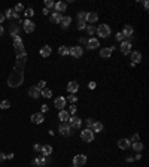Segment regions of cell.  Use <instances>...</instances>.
<instances>
[{
    "label": "cell",
    "instance_id": "obj_1",
    "mask_svg": "<svg viewBox=\"0 0 149 167\" xmlns=\"http://www.w3.org/2000/svg\"><path fill=\"white\" fill-rule=\"evenodd\" d=\"M14 48L16 52V61L15 66L12 69V73L7 78V85L11 88H18L24 81V70H25V63H27V52H25L24 43L21 40V37L16 34V31H14Z\"/></svg>",
    "mask_w": 149,
    "mask_h": 167
},
{
    "label": "cell",
    "instance_id": "obj_2",
    "mask_svg": "<svg viewBox=\"0 0 149 167\" xmlns=\"http://www.w3.org/2000/svg\"><path fill=\"white\" fill-rule=\"evenodd\" d=\"M95 33H97L100 37L106 39V37L110 36V27H109L107 24H100V25H99V29L95 30Z\"/></svg>",
    "mask_w": 149,
    "mask_h": 167
},
{
    "label": "cell",
    "instance_id": "obj_3",
    "mask_svg": "<svg viewBox=\"0 0 149 167\" xmlns=\"http://www.w3.org/2000/svg\"><path fill=\"white\" fill-rule=\"evenodd\" d=\"M81 139L84 140V142H86V143L93 142V140H94V131H93L91 128L82 130V131H81Z\"/></svg>",
    "mask_w": 149,
    "mask_h": 167
},
{
    "label": "cell",
    "instance_id": "obj_4",
    "mask_svg": "<svg viewBox=\"0 0 149 167\" xmlns=\"http://www.w3.org/2000/svg\"><path fill=\"white\" fill-rule=\"evenodd\" d=\"M67 121H69V125L73 127V128H81V125H82V119L79 117H75V115L69 117Z\"/></svg>",
    "mask_w": 149,
    "mask_h": 167
},
{
    "label": "cell",
    "instance_id": "obj_5",
    "mask_svg": "<svg viewBox=\"0 0 149 167\" xmlns=\"http://www.w3.org/2000/svg\"><path fill=\"white\" fill-rule=\"evenodd\" d=\"M85 163H86V155H84V154H78V155L73 157V166L81 167V166H84Z\"/></svg>",
    "mask_w": 149,
    "mask_h": 167
},
{
    "label": "cell",
    "instance_id": "obj_6",
    "mask_svg": "<svg viewBox=\"0 0 149 167\" xmlns=\"http://www.w3.org/2000/svg\"><path fill=\"white\" fill-rule=\"evenodd\" d=\"M69 54L72 55V57H75V58H79L84 54V49L81 46H72V48L69 49Z\"/></svg>",
    "mask_w": 149,
    "mask_h": 167
},
{
    "label": "cell",
    "instance_id": "obj_7",
    "mask_svg": "<svg viewBox=\"0 0 149 167\" xmlns=\"http://www.w3.org/2000/svg\"><path fill=\"white\" fill-rule=\"evenodd\" d=\"M22 29H24V31H25V33H33V31H34V29H36V25L33 24V21L25 20V21L22 22Z\"/></svg>",
    "mask_w": 149,
    "mask_h": 167
},
{
    "label": "cell",
    "instance_id": "obj_8",
    "mask_svg": "<svg viewBox=\"0 0 149 167\" xmlns=\"http://www.w3.org/2000/svg\"><path fill=\"white\" fill-rule=\"evenodd\" d=\"M121 52L124 55H128L131 54V43L128 40H124V42H121Z\"/></svg>",
    "mask_w": 149,
    "mask_h": 167
},
{
    "label": "cell",
    "instance_id": "obj_9",
    "mask_svg": "<svg viewBox=\"0 0 149 167\" xmlns=\"http://www.w3.org/2000/svg\"><path fill=\"white\" fill-rule=\"evenodd\" d=\"M66 97H63V95H60V97H57L55 100H54V104H55V108H58L60 110L63 109L64 106H66Z\"/></svg>",
    "mask_w": 149,
    "mask_h": 167
},
{
    "label": "cell",
    "instance_id": "obj_10",
    "mask_svg": "<svg viewBox=\"0 0 149 167\" xmlns=\"http://www.w3.org/2000/svg\"><path fill=\"white\" fill-rule=\"evenodd\" d=\"M97 20H99L97 12H86V21L90 22V25H93L94 22H97Z\"/></svg>",
    "mask_w": 149,
    "mask_h": 167
},
{
    "label": "cell",
    "instance_id": "obj_11",
    "mask_svg": "<svg viewBox=\"0 0 149 167\" xmlns=\"http://www.w3.org/2000/svg\"><path fill=\"white\" fill-rule=\"evenodd\" d=\"M78 90H79V84H78L76 81H70V82L67 84V91H69V93L75 94Z\"/></svg>",
    "mask_w": 149,
    "mask_h": 167
},
{
    "label": "cell",
    "instance_id": "obj_12",
    "mask_svg": "<svg viewBox=\"0 0 149 167\" xmlns=\"http://www.w3.org/2000/svg\"><path fill=\"white\" fill-rule=\"evenodd\" d=\"M43 119H45V117H43V113H33L31 115V121H33V124H42Z\"/></svg>",
    "mask_w": 149,
    "mask_h": 167
},
{
    "label": "cell",
    "instance_id": "obj_13",
    "mask_svg": "<svg viewBox=\"0 0 149 167\" xmlns=\"http://www.w3.org/2000/svg\"><path fill=\"white\" fill-rule=\"evenodd\" d=\"M131 146V140L128 139H119L118 140V148L119 149H128Z\"/></svg>",
    "mask_w": 149,
    "mask_h": 167
},
{
    "label": "cell",
    "instance_id": "obj_14",
    "mask_svg": "<svg viewBox=\"0 0 149 167\" xmlns=\"http://www.w3.org/2000/svg\"><path fill=\"white\" fill-rule=\"evenodd\" d=\"M54 9H55V12H66V9H67V5L64 3V2H57L55 5H54Z\"/></svg>",
    "mask_w": 149,
    "mask_h": 167
},
{
    "label": "cell",
    "instance_id": "obj_15",
    "mask_svg": "<svg viewBox=\"0 0 149 167\" xmlns=\"http://www.w3.org/2000/svg\"><path fill=\"white\" fill-rule=\"evenodd\" d=\"M140 61H142V54H140V52H137V51L131 52V63H133V64H137V63H140Z\"/></svg>",
    "mask_w": 149,
    "mask_h": 167
},
{
    "label": "cell",
    "instance_id": "obj_16",
    "mask_svg": "<svg viewBox=\"0 0 149 167\" xmlns=\"http://www.w3.org/2000/svg\"><path fill=\"white\" fill-rule=\"evenodd\" d=\"M86 46H88V49H95V48H99V46H100V42H99L97 39L91 37L88 42H86Z\"/></svg>",
    "mask_w": 149,
    "mask_h": 167
},
{
    "label": "cell",
    "instance_id": "obj_17",
    "mask_svg": "<svg viewBox=\"0 0 149 167\" xmlns=\"http://www.w3.org/2000/svg\"><path fill=\"white\" fill-rule=\"evenodd\" d=\"M70 128H72V127H70L69 124H61V125L58 127V131H60L63 136H67V134H70Z\"/></svg>",
    "mask_w": 149,
    "mask_h": 167
},
{
    "label": "cell",
    "instance_id": "obj_18",
    "mask_svg": "<svg viewBox=\"0 0 149 167\" xmlns=\"http://www.w3.org/2000/svg\"><path fill=\"white\" fill-rule=\"evenodd\" d=\"M29 95L33 99H37L40 97V90H37L36 87H31V88H29Z\"/></svg>",
    "mask_w": 149,
    "mask_h": 167
},
{
    "label": "cell",
    "instance_id": "obj_19",
    "mask_svg": "<svg viewBox=\"0 0 149 167\" xmlns=\"http://www.w3.org/2000/svg\"><path fill=\"white\" fill-rule=\"evenodd\" d=\"M61 18H63V16H61V14H58V12H54V14L51 15L49 21H51L52 24H58V22H61Z\"/></svg>",
    "mask_w": 149,
    "mask_h": 167
},
{
    "label": "cell",
    "instance_id": "obj_20",
    "mask_svg": "<svg viewBox=\"0 0 149 167\" xmlns=\"http://www.w3.org/2000/svg\"><path fill=\"white\" fill-rule=\"evenodd\" d=\"M133 31H134V30H133V27H131L130 24H125V25H124V30H122L121 33L127 37V36H131V34H133Z\"/></svg>",
    "mask_w": 149,
    "mask_h": 167
},
{
    "label": "cell",
    "instance_id": "obj_21",
    "mask_svg": "<svg viewBox=\"0 0 149 167\" xmlns=\"http://www.w3.org/2000/svg\"><path fill=\"white\" fill-rule=\"evenodd\" d=\"M69 117H70V113H69L67 110H64V109H61L60 113H58V119H61L63 122H66V121L69 119Z\"/></svg>",
    "mask_w": 149,
    "mask_h": 167
},
{
    "label": "cell",
    "instance_id": "obj_22",
    "mask_svg": "<svg viewBox=\"0 0 149 167\" xmlns=\"http://www.w3.org/2000/svg\"><path fill=\"white\" fill-rule=\"evenodd\" d=\"M40 55L42 57H49L51 55V46L49 45H45L40 48Z\"/></svg>",
    "mask_w": 149,
    "mask_h": 167
},
{
    "label": "cell",
    "instance_id": "obj_23",
    "mask_svg": "<svg viewBox=\"0 0 149 167\" xmlns=\"http://www.w3.org/2000/svg\"><path fill=\"white\" fill-rule=\"evenodd\" d=\"M103 124H101V122H99V121H95L94 122V125H93V131H94V133H101V131H103Z\"/></svg>",
    "mask_w": 149,
    "mask_h": 167
},
{
    "label": "cell",
    "instance_id": "obj_24",
    "mask_svg": "<svg viewBox=\"0 0 149 167\" xmlns=\"http://www.w3.org/2000/svg\"><path fill=\"white\" fill-rule=\"evenodd\" d=\"M18 16H20V15L16 14L14 9H7V11L5 12V18H15V20H16Z\"/></svg>",
    "mask_w": 149,
    "mask_h": 167
},
{
    "label": "cell",
    "instance_id": "obj_25",
    "mask_svg": "<svg viewBox=\"0 0 149 167\" xmlns=\"http://www.w3.org/2000/svg\"><path fill=\"white\" fill-rule=\"evenodd\" d=\"M131 146H133V149L136 152H142V149H143V143L140 142V140H137V142H133L131 143Z\"/></svg>",
    "mask_w": 149,
    "mask_h": 167
},
{
    "label": "cell",
    "instance_id": "obj_26",
    "mask_svg": "<svg viewBox=\"0 0 149 167\" xmlns=\"http://www.w3.org/2000/svg\"><path fill=\"white\" fill-rule=\"evenodd\" d=\"M100 55H101L103 58H109V57L112 55L110 48H101V49H100Z\"/></svg>",
    "mask_w": 149,
    "mask_h": 167
},
{
    "label": "cell",
    "instance_id": "obj_27",
    "mask_svg": "<svg viewBox=\"0 0 149 167\" xmlns=\"http://www.w3.org/2000/svg\"><path fill=\"white\" fill-rule=\"evenodd\" d=\"M40 152H42L43 155H51V154H52V146H51V145H45V146H42Z\"/></svg>",
    "mask_w": 149,
    "mask_h": 167
},
{
    "label": "cell",
    "instance_id": "obj_28",
    "mask_svg": "<svg viewBox=\"0 0 149 167\" xmlns=\"http://www.w3.org/2000/svg\"><path fill=\"white\" fill-rule=\"evenodd\" d=\"M34 166H37V167H42V166H45V155H42V157H37L36 160H34Z\"/></svg>",
    "mask_w": 149,
    "mask_h": 167
},
{
    "label": "cell",
    "instance_id": "obj_29",
    "mask_svg": "<svg viewBox=\"0 0 149 167\" xmlns=\"http://www.w3.org/2000/svg\"><path fill=\"white\" fill-rule=\"evenodd\" d=\"M70 22H72V18H70V16H63V18H61V25H63L64 29L69 27Z\"/></svg>",
    "mask_w": 149,
    "mask_h": 167
},
{
    "label": "cell",
    "instance_id": "obj_30",
    "mask_svg": "<svg viewBox=\"0 0 149 167\" xmlns=\"http://www.w3.org/2000/svg\"><path fill=\"white\" fill-rule=\"evenodd\" d=\"M40 97H45V99H51V97H52V91H51V90H48V88L42 90V91H40Z\"/></svg>",
    "mask_w": 149,
    "mask_h": 167
},
{
    "label": "cell",
    "instance_id": "obj_31",
    "mask_svg": "<svg viewBox=\"0 0 149 167\" xmlns=\"http://www.w3.org/2000/svg\"><path fill=\"white\" fill-rule=\"evenodd\" d=\"M69 49H70V48H67V46H60L58 54H60V55H69Z\"/></svg>",
    "mask_w": 149,
    "mask_h": 167
},
{
    "label": "cell",
    "instance_id": "obj_32",
    "mask_svg": "<svg viewBox=\"0 0 149 167\" xmlns=\"http://www.w3.org/2000/svg\"><path fill=\"white\" fill-rule=\"evenodd\" d=\"M78 20H79V21H84V22H86V12H84V11L78 12Z\"/></svg>",
    "mask_w": 149,
    "mask_h": 167
},
{
    "label": "cell",
    "instance_id": "obj_33",
    "mask_svg": "<svg viewBox=\"0 0 149 167\" xmlns=\"http://www.w3.org/2000/svg\"><path fill=\"white\" fill-rule=\"evenodd\" d=\"M85 29H86V33H88L90 36H93V34L95 33V27H94V25H90V24H88Z\"/></svg>",
    "mask_w": 149,
    "mask_h": 167
},
{
    "label": "cell",
    "instance_id": "obj_34",
    "mask_svg": "<svg viewBox=\"0 0 149 167\" xmlns=\"http://www.w3.org/2000/svg\"><path fill=\"white\" fill-rule=\"evenodd\" d=\"M0 108L2 109H9L11 108V102L9 100H3L2 103H0Z\"/></svg>",
    "mask_w": 149,
    "mask_h": 167
},
{
    "label": "cell",
    "instance_id": "obj_35",
    "mask_svg": "<svg viewBox=\"0 0 149 167\" xmlns=\"http://www.w3.org/2000/svg\"><path fill=\"white\" fill-rule=\"evenodd\" d=\"M54 2L52 0H45V9H51V7H54Z\"/></svg>",
    "mask_w": 149,
    "mask_h": 167
},
{
    "label": "cell",
    "instance_id": "obj_36",
    "mask_svg": "<svg viewBox=\"0 0 149 167\" xmlns=\"http://www.w3.org/2000/svg\"><path fill=\"white\" fill-rule=\"evenodd\" d=\"M14 11H15L16 14H18V15H20V12H24V6H22L21 3H18V5L15 6V9H14Z\"/></svg>",
    "mask_w": 149,
    "mask_h": 167
},
{
    "label": "cell",
    "instance_id": "obj_37",
    "mask_svg": "<svg viewBox=\"0 0 149 167\" xmlns=\"http://www.w3.org/2000/svg\"><path fill=\"white\" fill-rule=\"evenodd\" d=\"M45 85H46V82H45V81H39V82H37V85H36V88L42 91V90H45Z\"/></svg>",
    "mask_w": 149,
    "mask_h": 167
},
{
    "label": "cell",
    "instance_id": "obj_38",
    "mask_svg": "<svg viewBox=\"0 0 149 167\" xmlns=\"http://www.w3.org/2000/svg\"><path fill=\"white\" fill-rule=\"evenodd\" d=\"M24 14H25V16H29V18H30V16L34 15V11L31 9V7H29V9H25V11H24Z\"/></svg>",
    "mask_w": 149,
    "mask_h": 167
},
{
    "label": "cell",
    "instance_id": "obj_39",
    "mask_svg": "<svg viewBox=\"0 0 149 167\" xmlns=\"http://www.w3.org/2000/svg\"><path fill=\"white\" fill-rule=\"evenodd\" d=\"M116 40L118 42H124V39H125V36H124V34H122V33H116Z\"/></svg>",
    "mask_w": 149,
    "mask_h": 167
},
{
    "label": "cell",
    "instance_id": "obj_40",
    "mask_svg": "<svg viewBox=\"0 0 149 167\" xmlns=\"http://www.w3.org/2000/svg\"><path fill=\"white\" fill-rule=\"evenodd\" d=\"M94 119H86V128H93V125H94Z\"/></svg>",
    "mask_w": 149,
    "mask_h": 167
},
{
    "label": "cell",
    "instance_id": "obj_41",
    "mask_svg": "<svg viewBox=\"0 0 149 167\" xmlns=\"http://www.w3.org/2000/svg\"><path fill=\"white\" fill-rule=\"evenodd\" d=\"M86 27V22H84V21H79V24H78V29L79 30H84Z\"/></svg>",
    "mask_w": 149,
    "mask_h": 167
},
{
    "label": "cell",
    "instance_id": "obj_42",
    "mask_svg": "<svg viewBox=\"0 0 149 167\" xmlns=\"http://www.w3.org/2000/svg\"><path fill=\"white\" fill-rule=\"evenodd\" d=\"M69 100L72 102V103H76V100H78V95H75V94H72V95H69Z\"/></svg>",
    "mask_w": 149,
    "mask_h": 167
},
{
    "label": "cell",
    "instance_id": "obj_43",
    "mask_svg": "<svg viewBox=\"0 0 149 167\" xmlns=\"http://www.w3.org/2000/svg\"><path fill=\"white\" fill-rule=\"evenodd\" d=\"M69 113H72V115H73V113H76V106H75V104H72V106L69 108Z\"/></svg>",
    "mask_w": 149,
    "mask_h": 167
},
{
    "label": "cell",
    "instance_id": "obj_44",
    "mask_svg": "<svg viewBox=\"0 0 149 167\" xmlns=\"http://www.w3.org/2000/svg\"><path fill=\"white\" fill-rule=\"evenodd\" d=\"M40 109H42V112H48V104H42V106H40Z\"/></svg>",
    "mask_w": 149,
    "mask_h": 167
},
{
    "label": "cell",
    "instance_id": "obj_45",
    "mask_svg": "<svg viewBox=\"0 0 149 167\" xmlns=\"http://www.w3.org/2000/svg\"><path fill=\"white\" fill-rule=\"evenodd\" d=\"M5 160H6V154L0 152V163H2V161H5Z\"/></svg>",
    "mask_w": 149,
    "mask_h": 167
},
{
    "label": "cell",
    "instance_id": "obj_46",
    "mask_svg": "<svg viewBox=\"0 0 149 167\" xmlns=\"http://www.w3.org/2000/svg\"><path fill=\"white\" fill-rule=\"evenodd\" d=\"M40 149H42V146H40L39 143H36V145H34V151H36V152H39Z\"/></svg>",
    "mask_w": 149,
    "mask_h": 167
},
{
    "label": "cell",
    "instance_id": "obj_47",
    "mask_svg": "<svg viewBox=\"0 0 149 167\" xmlns=\"http://www.w3.org/2000/svg\"><path fill=\"white\" fill-rule=\"evenodd\" d=\"M131 140H133V142H137V140H139V134H133V136H131Z\"/></svg>",
    "mask_w": 149,
    "mask_h": 167
},
{
    "label": "cell",
    "instance_id": "obj_48",
    "mask_svg": "<svg viewBox=\"0 0 149 167\" xmlns=\"http://www.w3.org/2000/svg\"><path fill=\"white\" fill-rule=\"evenodd\" d=\"M95 85H97V84H95V82H90V84H88V87H90V90H94V88H95Z\"/></svg>",
    "mask_w": 149,
    "mask_h": 167
},
{
    "label": "cell",
    "instance_id": "obj_49",
    "mask_svg": "<svg viewBox=\"0 0 149 167\" xmlns=\"http://www.w3.org/2000/svg\"><path fill=\"white\" fill-rule=\"evenodd\" d=\"M5 21V14H0V24Z\"/></svg>",
    "mask_w": 149,
    "mask_h": 167
},
{
    "label": "cell",
    "instance_id": "obj_50",
    "mask_svg": "<svg viewBox=\"0 0 149 167\" xmlns=\"http://www.w3.org/2000/svg\"><path fill=\"white\" fill-rule=\"evenodd\" d=\"M143 6H145V9H148V7H149V2H148V0H145V2H143Z\"/></svg>",
    "mask_w": 149,
    "mask_h": 167
},
{
    "label": "cell",
    "instance_id": "obj_51",
    "mask_svg": "<svg viewBox=\"0 0 149 167\" xmlns=\"http://www.w3.org/2000/svg\"><path fill=\"white\" fill-rule=\"evenodd\" d=\"M6 158H7V160H12V158H14V154H9V155H6Z\"/></svg>",
    "mask_w": 149,
    "mask_h": 167
},
{
    "label": "cell",
    "instance_id": "obj_52",
    "mask_svg": "<svg viewBox=\"0 0 149 167\" xmlns=\"http://www.w3.org/2000/svg\"><path fill=\"white\" fill-rule=\"evenodd\" d=\"M3 31H5V29L2 27V24H0V36H2V34H3Z\"/></svg>",
    "mask_w": 149,
    "mask_h": 167
},
{
    "label": "cell",
    "instance_id": "obj_53",
    "mask_svg": "<svg viewBox=\"0 0 149 167\" xmlns=\"http://www.w3.org/2000/svg\"><path fill=\"white\" fill-rule=\"evenodd\" d=\"M134 158H136V160H140V158H142V155H140V152H137V155H136Z\"/></svg>",
    "mask_w": 149,
    "mask_h": 167
},
{
    "label": "cell",
    "instance_id": "obj_54",
    "mask_svg": "<svg viewBox=\"0 0 149 167\" xmlns=\"http://www.w3.org/2000/svg\"><path fill=\"white\" fill-rule=\"evenodd\" d=\"M72 167H76V166H72Z\"/></svg>",
    "mask_w": 149,
    "mask_h": 167
}]
</instances>
